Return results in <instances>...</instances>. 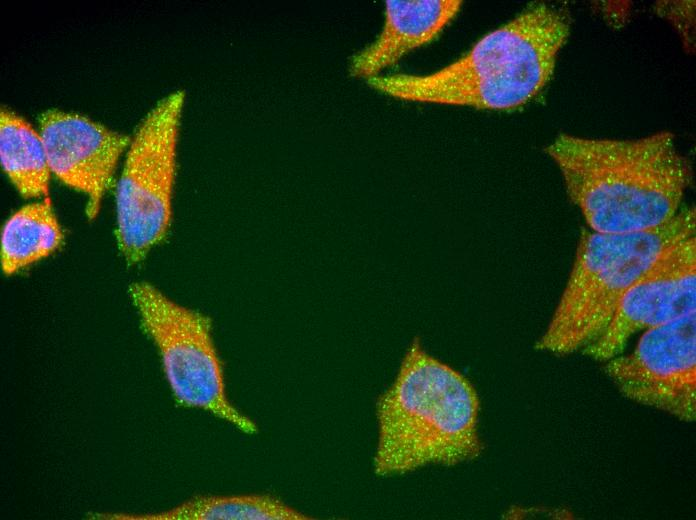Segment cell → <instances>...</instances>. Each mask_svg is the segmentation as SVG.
I'll list each match as a JSON object with an SVG mask.
<instances>
[{
  "label": "cell",
  "mask_w": 696,
  "mask_h": 520,
  "mask_svg": "<svg viewBox=\"0 0 696 520\" xmlns=\"http://www.w3.org/2000/svg\"><path fill=\"white\" fill-rule=\"evenodd\" d=\"M545 151L589 229L630 233L660 226L683 208L690 162L674 135L594 139L558 135Z\"/></svg>",
  "instance_id": "obj_1"
},
{
  "label": "cell",
  "mask_w": 696,
  "mask_h": 520,
  "mask_svg": "<svg viewBox=\"0 0 696 520\" xmlns=\"http://www.w3.org/2000/svg\"><path fill=\"white\" fill-rule=\"evenodd\" d=\"M569 32V21L562 12L542 3L531 5L436 72L377 76L367 83L376 91L407 101L490 110L517 108L546 86Z\"/></svg>",
  "instance_id": "obj_2"
},
{
  "label": "cell",
  "mask_w": 696,
  "mask_h": 520,
  "mask_svg": "<svg viewBox=\"0 0 696 520\" xmlns=\"http://www.w3.org/2000/svg\"><path fill=\"white\" fill-rule=\"evenodd\" d=\"M478 414L479 400L468 379L415 338L376 403L375 473L400 475L476 458L482 452Z\"/></svg>",
  "instance_id": "obj_3"
},
{
  "label": "cell",
  "mask_w": 696,
  "mask_h": 520,
  "mask_svg": "<svg viewBox=\"0 0 696 520\" xmlns=\"http://www.w3.org/2000/svg\"><path fill=\"white\" fill-rule=\"evenodd\" d=\"M695 228V209L683 207L668 222L643 231L583 229L568 280L536 348L567 355L595 342L629 288L668 248L694 236Z\"/></svg>",
  "instance_id": "obj_4"
},
{
  "label": "cell",
  "mask_w": 696,
  "mask_h": 520,
  "mask_svg": "<svg viewBox=\"0 0 696 520\" xmlns=\"http://www.w3.org/2000/svg\"><path fill=\"white\" fill-rule=\"evenodd\" d=\"M129 295L143 331L157 347L176 402L206 411L245 434H256V423L228 398L210 318L147 282L131 284Z\"/></svg>",
  "instance_id": "obj_5"
},
{
  "label": "cell",
  "mask_w": 696,
  "mask_h": 520,
  "mask_svg": "<svg viewBox=\"0 0 696 520\" xmlns=\"http://www.w3.org/2000/svg\"><path fill=\"white\" fill-rule=\"evenodd\" d=\"M185 93L174 91L145 116L129 143L116 191V239L130 264L167 235Z\"/></svg>",
  "instance_id": "obj_6"
},
{
  "label": "cell",
  "mask_w": 696,
  "mask_h": 520,
  "mask_svg": "<svg viewBox=\"0 0 696 520\" xmlns=\"http://www.w3.org/2000/svg\"><path fill=\"white\" fill-rule=\"evenodd\" d=\"M695 316L644 331L631 353L606 361V374L625 397L682 421L695 420Z\"/></svg>",
  "instance_id": "obj_7"
},
{
  "label": "cell",
  "mask_w": 696,
  "mask_h": 520,
  "mask_svg": "<svg viewBox=\"0 0 696 520\" xmlns=\"http://www.w3.org/2000/svg\"><path fill=\"white\" fill-rule=\"evenodd\" d=\"M696 237L668 248L629 288L599 338L582 352L608 361L624 351L637 332L695 312Z\"/></svg>",
  "instance_id": "obj_8"
},
{
  "label": "cell",
  "mask_w": 696,
  "mask_h": 520,
  "mask_svg": "<svg viewBox=\"0 0 696 520\" xmlns=\"http://www.w3.org/2000/svg\"><path fill=\"white\" fill-rule=\"evenodd\" d=\"M39 127L50 171L87 196L86 214L93 219L129 137L83 115L59 110L42 113Z\"/></svg>",
  "instance_id": "obj_9"
},
{
  "label": "cell",
  "mask_w": 696,
  "mask_h": 520,
  "mask_svg": "<svg viewBox=\"0 0 696 520\" xmlns=\"http://www.w3.org/2000/svg\"><path fill=\"white\" fill-rule=\"evenodd\" d=\"M461 5L459 0L386 1L383 28L352 57L351 75L366 80L379 76L408 52L433 41Z\"/></svg>",
  "instance_id": "obj_10"
},
{
  "label": "cell",
  "mask_w": 696,
  "mask_h": 520,
  "mask_svg": "<svg viewBox=\"0 0 696 520\" xmlns=\"http://www.w3.org/2000/svg\"><path fill=\"white\" fill-rule=\"evenodd\" d=\"M98 520H307L310 517L268 494L204 495L152 513H96Z\"/></svg>",
  "instance_id": "obj_11"
},
{
  "label": "cell",
  "mask_w": 696,
  "mask_h": 520,
  "mask_svg": "<svg viewBox=\"0 0 696 520\" xmlns=\"http://www.w3.org/2000/svg\"><path fill=\"white\" fill-rule=\"evenodd\" d=\"M62 241L61 227L49 203L21 207L2 229L0 256L3 272L14 274L49 256Z\"/></svg>",
  "instance_id": "obj_12"
},
{
  "label": "cell",
  "mask_w": 696,
  "mask_h": 520,
  "mask_svg": "<svg viewBox=\"0 0 696 520\" xmlns=\"http://www.w3.org/2000/svg\"><path fill=\"white\" fill-rule=\"evenodd\" d=\"M0 159L3 170L21 195H47L51 171L42 137L8 109H2L0 114Z\"/></svg>",
  "instance_id": "obj_13"
}]
</instances>
